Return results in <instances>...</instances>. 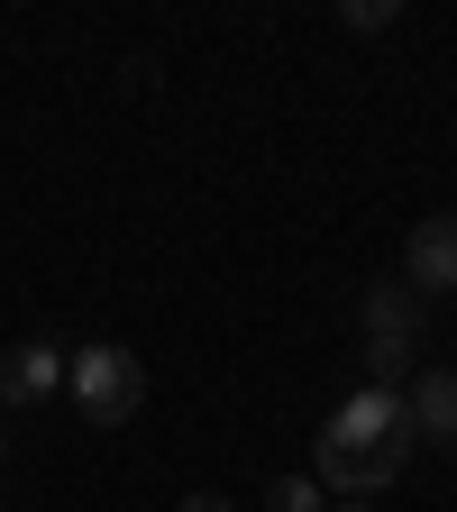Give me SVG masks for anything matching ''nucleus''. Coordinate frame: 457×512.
I'll return each mask as SVG.
<instances>
[{"label": "nucleus", "mask_w": 457, "mask_h": 512, "mask_svg": "<svg viewBox=\"0 0 457 512\" xmlns=\"http://www.w3.org/2000/svg\"><path fill=\"white\" fill-rule=\"evenodd\" d=\"M64 384H74V412H83L92 430H119L128 412L147 403V366L128 357L119 339H92V348H74V357H64Z\"/></svg>", "instance_id": "1"}, {"label": "nucleus", "mask_w": 457, "mask_h": 512, "mask_svg": "<svg viewBox=\"0 0 457 512\" xmlns=\"http://www.w3.org/2000/svg\"><path fill=\"white\" fill-rule=\"evenodd\" d=\"M403 458H412V430H320V485H339L348 503H366V494H384L403 476Z\"/></svg>", "instance_id": "2"}, {"label": "nucleus", "mask_w": 457, "mask_h": 512, "mask_svg": "<svg viewBox=\"0 0 457 512\" xmlns=\"http://www.w3.org/2000/svg\"><path fill=\"white\" fill-rule=\"evenodd\" d=\"M64 394V348L55 339H19V348H0V412H37Z\"/></svg>", "instance_id": "3"}, {"label": "nucleus", "mask_w": 457, "mask_h": 512, "mask_svg": "<svg viewBox=\"0 0 457 512\" xmlns=\"http://www.w3.org/2000/svg\"><path fill=\"white\" fill-rule=\"evenodd\" d=\"M403 284L412 293H457V211H430L403 238Z\"/></svg>", "instance_id": "4"}, {"label": "nucleus", "mask_w": 457, "mask_h": 512, "mask_svg": "<svg viewBox=\"0 0 457 512\" xmlns=\"http://www.w3.org/2000/svg\"><path fill=\"white\" fill-rule=\"evenodd\" d=\"M357 320H366V339H384V348H421V293H412L403 275H394V284H366Z\"/></svg>", "instance_id": "5"}, {"label": "nucleus", "mask_w": 457, "mask_h": 512, "mask_svg": "<svg viewBox=\"0 0 457 512\" xmlns=\"http://www.w3.org/2000/svg\"><path fill=\"white\" fill-rule=\"evenodd\" d=\"M403 412H412V439H457V366H421L412 375V394H403Z\"/></svg>", "instance_id": "6"}, {"label": "nucleus", "mask_w": 457, "mask_h": 512, "mask_svg": "<svg viewBox=\"0 0 457 512\" xmlns=\"http://www.w3.org/2000/svg\"><path fill=\"white\" fill-rule=\"evenodd\" d=\"M412 375H421V348H384V339H366V384H384V394H403Z\"/></svg>", "instance_id": "7"}, {"label": "nucleus", "mask_w": 457, "mask_h": 512, "mask_svg": "<svg viewBox=\"0 0 457 512\" xmlns=\"http://www.w3.org/2000/svg\"><path fill=\"white\" fill-rule=\"evenodd\" d=\"M394 19H403L394 0H339V28H348V37H384Z\"/></svg>", "instance_id": "8"}, {"label": "nucleus", "mask_w": 457, "mask_h": 512, "mask_svg": "<svg viewBox=\"0 0 457 512\" xmlns=\"http://www.w3.org/2000/svg\"><path fill=\"white\" fill-rule=\"evenodd\" d=\"M266 512H320V476H275L266 485Z\"/></svg>", "instance_id": "9"}, {"label": "nucleus", "mask_w": 457, "mask_h": 512, "mask_svg": "<svg viewBox=\"0 0 457 512\" xmlns=\"http://www.w3.org/2000/svg\"><path fill=\"white\" fill-rule=\"evenodd\" d=\"M174 512H238V503H229V494H183Z\"/></svg>", "instance_id": "10"}, {"label": "nucleus", "mask_w": 457, "mask_h": 512, "mask_svg": "<svg viewBox=\"0 0 457 512\" xmlns=\"http://www.w3.org/2000/svg\"><path fill=\"white\" fill-rule=\"evenodd\" d=\"M339 512H366V503H339Z\"/></svg>", "instance_id": "11"}]
</instances>
